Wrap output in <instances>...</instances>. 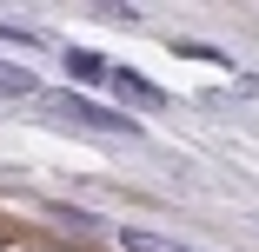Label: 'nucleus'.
I'll return each instance as SVG.
<instances>
[{
    "mask_svg": "<svg viewBox=\"0 0 259 252\" xmlns=\"http://www.w3.org/2000/svg\"><path fill=\"white\" fill-rule=\"evenodd\" d=\"M0 46H20V54H33L40 33H33V27H14V20H0Z\"/></svg>",
    "mask_w": 259,
    "mask_h": 252,
    "instance_id": "obj_6",
    "label": "nucleus"
},
{
    "mask_svg": "<svg viewBox=\"0 0 259 252\" xmlns=\"http://www.w3.org/2000/svg\"><path fill=\"white\" fill-rule=\"evenodd\" d=\"M60 107L73 113V126H93V133H126V139H140V120H120V113H107V107H93V99H60Z\"/></svg>",
    "mask_w": 259,
    "mask_h": 252,
    "instance_id": "obj_1",
    "label": "nucleus"
},
{
    "mask_svg": "<svg viewBox=\"0 0 259 252\" xmlns=\"http://www.w3.org/2000/svg\"><path fill=\"white\" fill-rule=\"evenodd\" d=\"M233 86H239V93H252V99H259V73H239V80H233Z\"/></svg>",
    "mask_w": 259,
    "mask_h": 252,
    "instance_id": "obj_7",
    "label": "nucleus"
},
{
    "mask_svg": "<svg viewBox=\"0 0 259 252\" xmlns=\"http://www.w3.org/2000/svg\"><path fill=\"white\" fill-rule=\"evenodd\" d=\"M107 86L120 93V99H133V107H160V86H153V80H140V73H126V67H107Z\"/></svg>",
    "mask_w": 259,
    "mask_h": 252,
    "instance_id": "obj_2",
    "label": "nucleus"
},
{
    "mask_svg": "<svg viewBox=\"0 0 259 252\" xmlns=\"http://www.w3.org/2000/svg\"><path fill=\"white\" fill-rule=\"evenodd\" d=\"M107 67H113V60H100L93 46H67V80H80V86H107Z\"/></svg>",
    "mask_w": 259,
    "mask_h": 252,
    "instance_id": "obj_4",
    "label": "nucleus"
},
{
    "mask_svg": "<svg viewBox=\"0 0 259 252\" xmlns=\"http://www.w3.org/2000/svg\"><path fill=\"white\" fill-rule=\"evenodd\" d=\"M0 93L27 99V93H33V73H27V67H14V60H0Z\"/></svg>",
    "mask_w": 259,
    "mask_h": 252,
    "instance_id": "obj_5",
    "label": "nucleus"
},
{
    "mask_svg": "<svg viewBox=\"0 0 259 252\" xmlns=\"http://www.w3.org/2000/svg\"><path fill=\"white\" fill-rule=\"evenodd\" d=\"M120 252H199V245L166 239V232H146V226H120Z\"/></svg>",
    "mask_w": 259,
    "mask_h": 252,
    "instance_id": "obj_3",
    "label": "nucleus"
}]
</instances>
